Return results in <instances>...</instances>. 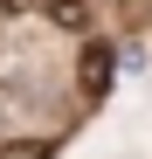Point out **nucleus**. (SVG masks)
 I'll return each mask as SVG.
<instances>
[{
    "label": "nucleus",
    "instance_id": "nucleus-3",
    "mask_svg": "<svg viewBox=\"0 0 152 159\" xmlns=\"http://www.w3.org/2000/svg\"><path fill=\"white\" fill-rule=\"evenodd\" d=\"M0 159H48L42 139H14V145H0Z\"/></svg>",
    "mask_w": 152,
    "mask_h": 159
},
{
    "label": "nucleus",
    "instance_id": "nucleus-4",
    "mask_svg": "<svg viewBox=\"0 0 152 159\" xmlns=\"http://www.w3.org/2000/svg\"><path fill=\"white\" fill-rule=\"evenodd\" d=\"M132 7H152V0H132Z\"/></svg>",
    "mask_w": 152,
    "mask_h": 159
},
{
    "label": "nucleus",
    "instance_id": "nucleus-1",
    "mask_svg": "<svg viewBox=\"0 0 152 159\" xmlns=\"http://www.w3.org/2000/svg\"><path fill=\"white\" fill-rule=\"evenodd\" d=\"M104 83H111V48H90V56H83V90L97 97Z\"/></svg>",
    "mask_w": 152,
    "mask_h": 159
},
{
    "label": "nucleus",
    "instance_id": "nucleus-2",
    "mask_svg": "<svg viewBox=\"0 0 152 159\" xmlns=\"http://www.w3.org/2000/svg\"><path fill=\"white\" fill-rule=\"evenodd\" d=\"M48 21H56V28H90V7H83V0H56Z\"/></svg>",
    "mask_w": 152,
    "mask_h": 159
}]
</instances>
